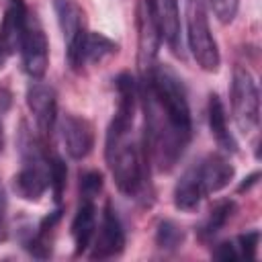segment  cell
<instances>
[{
	"label": "cell",
	"mask_w": 262,
	"mask_h": 262,
	"mask_svg": "<svg viewBox=\"0 0 262 262\" xmlns=\"http://www.w3.org/2000/svg\"><path fill=\"white\" fill-rule=\"evenodd\" d=\"M66 178H68V168L63 164V160L57 156L49 158V190L53 192L55 203L61 201V194L66 188Z\"/></svg>",
	"instance_id": "cell-18"
},
{
	"label": "cell",
	"mask_w": 262,
	"mask_h": 262,
	"mask_svg": "<svg viewBox=\"0 0 262 262\" xmlns=\"http://www.w3.org/2000/svg\"><path fill=\"white\" fill-rule=\"evenodd\" d=\"M141 98L145 113L143 145L158 170L168 172L186 151L192 137V119L186 88L180 76L156 63L141 76Z\"/></svg>",
	"instance_id": "cell-1"
},
{
	"label": "cell",
	"mask_w": 262,
	"mask_h": 262,
	"mask_svg": "<svg viewBox=\"0 0 262 262\" xmlns=\"http://www.w3.org/2000/svg\"><path fill=\"white\" fill-rule=\"evenodd\" d=\"M0 154H2V123H0Z\"/></svg>",
	"instance_id": "cell-27"
},
{
	"label": "cell",
	"mask_w": 262,
	"mask_h": 262,
	"mask_svg": "<svg viewBox=\"0 0 262 262\" xmlns=\"http://www.w3.org/2000/svg\"><path fill=\"white\" fill-rule=\"evenodd\" d=\"M256 178H258V172H254L252 176H248V178H246V182L239 186V190H248L252 184H256Z\"/></svg>",
	"instance_id": "cell-24"
},
{
	"label": "cell",
	"mask_w": 262,
	"mask_h": 262,
	"mask_svg": "<svg viewBox=\"0 0 262 262\" xmlns=\"http://www.w3.org/2000/svg\"><path fill=\"white\" fill-rule=\"evenodd\" d=\"M102 174L98 170H88L80 176V199H90L94 201L98 192L102 190Z\"/></svg>",
	"instance_id": "cell-19"
},
{
	"label": "cell",
	"mask_w": 262,
	"mask_h": 262,
	"mask_svg": "<svg viewBox=\"0 0 262 262\" xmlns=\"http://www.w3.org/2000/svg\"><path fill=\"white\" fill-rule=\"evenodd\" d=\"M184 20H186V43L194 61L205 72H217L221 63L217 41L209 27V16L203 0H184Z\"/></svg>",
	"instance_id": "cell-4"
},
{
	"label": "cell",
	"mask_w": 262,
	"mask_h": 262,
	"mask_svg": "<svg viewBox=\"0 0 262 262\" xmlns=\"http://www.w3.org/2000/svg\"><path fill=\"white\" fill-rule=\"evenodd\" d=\"M117 86V111L106 129L104 158L117 188L127 196H137L147 176V151L143 139L135 137V106H137V82L129 72H121L115 80Z\"/></svg>",
	"instance_id": "cell-2"
},
{
	"label": "cell",
	"mask_w": 262,
	"mask_h": 262,
	"mask_svg": "<svg viewBox=\"0 0 262 262\" xmlns=\"http://www.w3.org/2000/svg\"><path fill=\"white\" fill-rule=\"evenodd\" d=\"M10 92L6 90V88H2L0 86V123H2V117L8 113V108H10Z\"/></svg>",
	"instance_id": "cell-23"
},
{
	"label": "cell",
	"mask_w": 262,
	"mask_h": 262,
	"mask_svg": "<svg viewBox=\"0 0 262 262\" xmlns=\"http://www.w3.org/2000/svg\"><path fill=\"white\" fill-rule=\"evenodd\" d=\"M137 27H139V72L141 76H145L156 66V55L162 37L143 2L139 4L137 10Z\"/></svg>",
	"instance_id": "cell-12"
},
{
	"label": "cell",
	"mask_w": 262,
	"mask_h": 262,
	"mask_svg": "<svg viewBox=\"0 0 262 262\" xmlns=\"http://www.w3.org/2000/svg\"><path fill=\"white\" fill-rule=\"evenodd\" d=\"M207 115H209V129H211V135L215 137V141L219 143V147H223L225 151H231V154H233V151L237 149V141H235L233 133L229 131L225 106H223V102H221V98H219L217 94H211V96H209Z\"/></svg>",
	"instance_id": "cell-14"
},
{
	"label": "cell",
	"mask_w": 262,
	"mask_h": 262,
	"mask_svg": "<svg viewBox=\"0 0 262 262\" xmlns=\"http://www.w3.org/2000/svg\"><path fill=\"white\" fill-rule=\"evenodd\" d=\"M18 51L23 57L25 72L33 80L43 78L47 72V66H49V43H47V37H45L41 23L37 20V16L33 12H29V18L25 23Z\"/></svg>",
	"instance_id": "cell-7"
},
{
	"label": "cell",
	"mask_w": 262,
	"mask_h": 262,
	"mask_svg": "<svg viewBox=\"0 0 262 262\" xmlns=\"http://www.w3.org/2000/svg\"><path fill=\"white\" fill-rule=\"evenodd\" d=\"M184 242V231L180 225H176L174 221L170 219H164L158 223V229H156V244L162 248V250H176L180 248Z\"/></svg>",
	"instance_id": "cell-16"
},
{
	"label": "cell",
	"mask_w": 262,
	"mask_h": 262,
	"mask_svg": "<svg viewBox=\"0 0 262 262\" xmlns=\"http://www.w3.org/2000/svg\"><path fill=\"white\" fill-rule=\"evenodd\" d=\"M231 113L237 129L244 135L260 127V92L252 72L246 66H235L231 76Z\"/></svg>",
	"instance_id": "cell-5"
},
{
	"label": "cell",
	"mask_w": 262,
	"mask_h": 262,
	"mask_svg": "<svg viewBox=\"0 0 262 262\" xmlns=\"http://www.w3.org/2000/svg\"><path fill=\"white\" fill-rule=\"evenodd\" d=\"M90 246H92V252H90L92 260H108V258H115L123 252V248H125V229H123V223H121L113 203L104 205L98 233L94 235Z\"/></svg>",
	"instance_id": "cell-9"
},
{
	"label": "cell",
	"mask_w": 262,
	"mask_h": 262,
	"mask_svg": "<svg viewBox=\"0 0 262 262\" xmlns=\"http://www.w3.org/2000/svg\"><path fill=\"white\" fill-rule=\"evenodd\" d=\"M154 25L158 27L160 37L168 43V47L182 55L180 49V12H178V0H143Z\"/></svg>",
	"instance_id": "cell-11"
},
{
	"label": "cell",
	"mask_w": 262,
	"mask_h": 262,
	"mask_svg": "<svg viewBox=\"0 0 262 262\" xmlns=\"http://www.w3.org/2000/svg\"><path fill=\"white\" fill-rule=\"evenodd\" d=\"M53 10L66 41L68 63L74 72H80L86 63V39L90 33L86 29L84 10L76 0H53Z\"/></svg>",
	"instance_id": "cell-6"
},
{
	"label": "cell",
	"mask_w": 262,
	"mask_h": 262,
	"mask_svg": "<svg viewBox=\"0 0 262 262\" xmlns=\"http://www.w3.org/2000/svg\"><path fill=\"white\" fill-rule=\"evenodd\" d=\"M215 16L219 18V23L227 25L235 18L237 14V6H239V0H209Z\"/></svg>",
	"instance_id": "cell-21"
},
{
	"label": "cell",
	"mask_w": 262,
	"mask_h": 262,
	"mask_svg": "<svg viewBox=\"0 0 262 262\" xmlns=\"http://www.w3.org/2000/svg\"><path fill=\"white\" fill-rule=\"evenodd\" d=\"M27 106L35 119L39 137L43 141L51 139V133L57 121V94L53 86L35 78V82H31L27 88Z\"/></svg>",
	"instance_id": "cell-8"
},
{
	"label": "cell",
	"mask_w": 262,
	"mask_h": 262,
	"mask_svg": "<svg viewBox=\"0 0 262 262\" xmlns=\"http://www.w3.org/2000/svg\"><path fill=\"white\" fill-rule=\"evenodd\" d=\"M61 141L72 160H84L94 147V127L80 115H66L59 121Z\"/></svg>",
	"instance_id": "cell-10"
},
{
	"label": "cell",
	"mask_w": 262,
	"mask_h": 262,
	"mask_svg": "<svg viewBox=\"0 0 262 262\" xmlns=\"http://www.w3.org/2000/svg\"><path fill=\"white\" fill-rule=\"evenodd\" d=\"M213 256L219 258V260H235V258H239L237 248H235L231 242H223V244H219Z\"/></svg>",
	"instance_id": "cell-22"
},
{
	"label": "cell",
	"mask_w": 262,
	"mask_h": 262,
	"mask_svg": "<svg viewBox=\"0 0 262 262\" xmlns=\"http://www.w3.org/2000/svg\"><path fill=\"white\" fill-rule=\"evenodd\" d=\"M233 174L235 168L227 158L219 154H211L203 158L201 162L186 168L178 178V182L174 184V192H172L174 207L178 211H194L203 199L225 188L231 182Z\"/></svg>",
	"instance_id": "cell-3"
},
{
	"label": "cell",
	"mask_w": 262,
	"mask_h": 262,
	"mask_svg": "<svg viewBox=\"0 0 262 262\" xmlns=\"http://www.w3.org/2000/svg\"><path fill=\"white\" fill-rule=\"evenodd\" d=\"M233 211H235V203L233 201H223L217 207H213L211 213H209V217H207V221L203 223V235L205 237L215 235L229 221V217L233 215Z\"/></svg>",
	"instance_id": "cell-17"
},
{
	"label": "cell",
	"mask_w": 262,
	"mask_h": 262,
	"mask_svg": "<svg viewBox=\"0 0 262 262\" xmlns=\"http://www.w3.org/2000/svg\"><path fill=\"white\" fill-rule=\"evenodd\" d=\"M6 239V217L0 215V242Z\"/></svg>",
	"instance_id": "cell-25"
},
{
	"label": "cell",
	"mask_w": 262,
	"mask_h": 262,
	"mask_svg": "<svg viewBox=\"0 0 262 262\" xmlns=\"http://www.w3.org/2000/svg\"><path fill=\"white\" fill-rule=\"evenodd\" d=\"M94 229H96V207L94 201L90 199H80L78 211L72 219V237L76 244V254H84L92 239H94Z\"/></svg>",
	"instance_id": "cell-13"
},
{
	"label": "cell",
	"mask_w": 262,
	"mask_h": 262,
	"mask_svg": "<svg viewBox=\"0 0 262 262\" xmlns=\"http://www.w3.org/2000/svg\"><path fill=\"white\" fill-rule=\"evenodd\" d=\"M119 51V45L102 33H88L86 39V61H102Z\"/></svg>",
	"instance_id": "cell-15"
},
{
	"label": "cell",
	"mask_w": 262,
	"mask_h": 262,
	"mask_svg": "<svg viewBox=\"0 0 262 262\" xmlns=\"http://www.w3.org/2000/svg\"><path fill=\"white\" fill-rule=\"evenodd\" d=\"M258 242H260V233L258 229H252V231H246L237 237V254L248 258V260H254L256 258V252H258Z\"/></svg>",
	"instance_id": "cell-20"
},
{
	"label": "cell",
	"mask_w": 262,
	"mask_h": 262,
	"mask_svg": "<svg viewBox=\"0 0 262 262\" xmlns=\"http://www.w3.org/2000/svg\"><path fill=\"white\" fill-rule=\"evenodd\" d=\"M6 57H8V53H6V49L2 47V43H0V70L4 68V63H6Z\"/></svg>",
	"instance_id": "cell-26"
}]
</instances>
